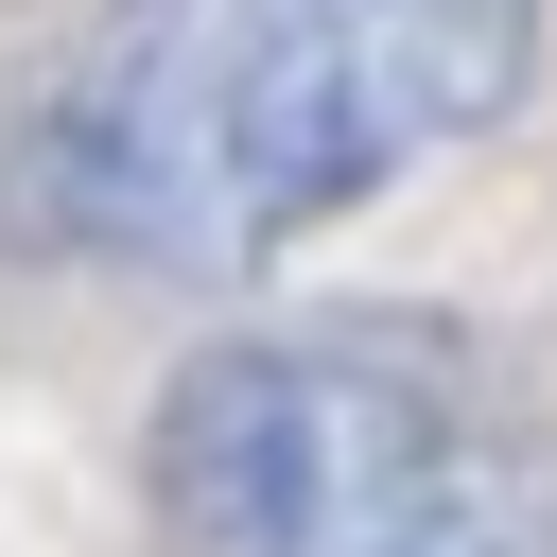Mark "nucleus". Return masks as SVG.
<instances>
[{
	"label": "nucleus",
	"mask_w": 557,
	"mask_h": 557,
	"mask_svg": "<svg viewBox=\"0 0 557 557\" xmlns=\"http://www.w3.org/2000/svg\"><path fill=\"white\" fill-rule=\"evenodd\" d=\"M540 0H104L17 139V226L104 278H244L487 139Z\"/></svg>",
	"instance_id": "nucleus-1"
},
{
	"label": "nucleus",
	"mask_w": 557,
	"mask_h": 557,
	"mask_svg": "<svg viewBox=\"0 0 557 557\" xmlns=\"http://www.w3.org/2000/svg\"><path fill=\"white\" fill-rule=\"evenodd\" d=\"M174 557H557L540 453L470 331L418 313H261L157 400Z\"/></svg>",
	"instance_id": "nucleus-2"
}]
</instances>
